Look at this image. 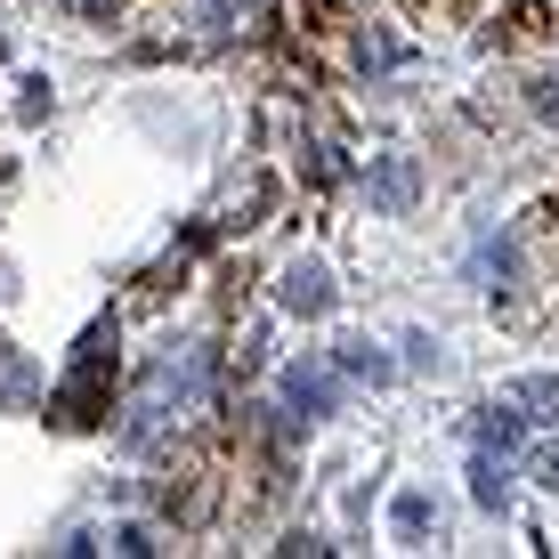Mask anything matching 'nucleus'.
Instances as JSON below:
<instances>
[{"instance_id":"f257e3e1","label":"nucleus","mask_w":559,"mask_h":559,"mask_svg":"<svg viewBox=\"0 0 559 559\" xmlns=\"http://www.w3.org/2000/svg\"><path fill=\"white\" fill-rule=\"evenodd\" d=\"M98 373H114V333H106V324L82 341V365H73V381L57 390V421H98V414H90V397H98Z\"/></svg>"},{"instance_id":"f03ea898","label":"nucleus","mask_w":559,"mask_h":559,"mask_svg":"<svg viewBox=\"0 0 559 559\" xmlns=\"http://www.w3.org/2000/svg\"><path fill=\"white\" fill-rule=\"evenodd\" d=\"M333 373H324V365H293V373H284V406H293L300 421H324L333 414Z\"/></svg>"},{"instance_id":"7ed1b4c3","label":"nucleus","mask_w":559,"mask_h":559,"mask_svg":"<svg viewBox=\"0 0 559 559\" xmlns=\"http://www.w3.org/2000/svg\"><path fill=\"white\" fill-rule=\"evenodd\" d=\"M284 308H300V317H324V308H333V284H324L317 260H300L293 276H284Z\"/></svg>"},{"instance_id":"20e7f679","label":"nucleus","mask_w":559,"mask_h":559,"mask_svg":"<svg viewBox=\"0 0 559 559\" xmlns=\"http://www.w3.org/2000/svg\"><path fill=\"white\" fill-rule=\"evenodd\" d=\"M471 495H478L487 511H503V495H511V471H503V454H495V447H478V454H471Z\"/></svg>"},{"instance_id":"39448f33","label":"nucleus","mask_w":559,"mask_h":559,"mask_svg":"<svg viewBox=\"0 0 559 559\" xmlns=\"http://www.w3.org/2000/svg\"><path fill=\"white\" fill-rule=\"evenodd\" d=\"M519 430H527V414H511V406H487V414H478V447H495V454H511Z\"/></svg>"},{"instance_id":"423d86ee","label":"nucleus","mask_w":559,"mask_h":559,"mask_svg":"<svg viewBox=\"0 0 559 559\" xmlns=\"http://www.w3.org/2000/svg\"><path fill=\"white\" fill-rule=\"evenodd\" d=\"M333 365H341V373H365V381H390V373H397V365L381 357V349H365V341H341Z\"/></svg>"},{"instance_id":"0eeeda50","label":"nucleus","mask_w":559,"mask_h":559,"mask_svg":"<svg viewBox=\"0 0 559 559\" xmlns=\"http://www.w3.org/2000/svg\"><path fill=\"white\" fill-rule=\"evenodd\" d=\"M519 406H535L527 421H559V381L551 373H527V381H519Z\"/></svg>"},{"instance_id":"6e6552de","label":"nucleus","mask_w":559,"mask_h":559,"mask_svg":"<svg viewBox=\"0 0 559 559\" xmlns=\"http://www.w3.org/2000/svg\"><path fill=\"white\" fill-rule=\"evenodd\" d=\"M373 195L381 203H414V163H381L373 170Z\"/></svg>"},{"instance_id":"1a4fd4ad","label":"nucleus","mask_w":559,"mask_h":559,"mask_svg":"<svg viewBox=\"0 0 559 559\" xmlns=\"http://www.w3.org/2000/svg\"><path fill=\"white\" fill-rule=\"evenodd\" d=\"M430 527H438L430 495H397V535H406V544H414V535H430Z\"/></svg>"},{"instance_id":"9d476101","label":"nucleus","mask_w":559,"mask_h":559,"mask_svg":"<svg viewBox=\"0 0 559 559\" xmlns=\"http://www.w3.org/2000/svg\"><path fill=\"white\" fill-rule=\"evenodd\" d=\"M535 471H544V487H559V447H551L544 462H535Z\"/></svg>"},{"instance_id":"9b49d317","label":"nucleus","mask_w":559,"mask_h":559,"mask_svg":"<svg viewBox=\"0 0 559 559\" xmlns=\"http://www.w3.org/2000/svg\"><path fill=\"white\" fill-rule=\"evenodd\" d=\"M73 9H90V16H98V9H114V0H73Z\"/></svg>"}]
</instances>
